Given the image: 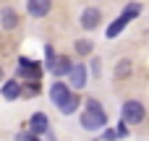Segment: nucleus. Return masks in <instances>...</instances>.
Masks as SVG:
<instances>
[{"label": "nucleus", "mask_w": 149, "mask_h": 141, "mask_svg": "<svg viewBox=\"0 0 149 141\" xmlns=\"http://www.w3.org/2000/svg\"><path fill=\"white\" fill-rule=\"evenodd\" d=\"M0 26L8 29V31L16 29V26H18V13H16L13 8H3V10H0Z\"/></svg>", "instance_id": "f8f14e48"}, {"label": "nucleus", "mask_w": 149, "mask_h": 141, "mask_svg": "<svg viewBox=\"0 0 149 141\" xmlns=\"http://www.w3.org/2000/svg\"><path fill=\"white\" fill-rule=\"evenodd\" d=\"M55 58H58V55H55V50H52V47L47 44V47H45V68H47V71L52 68V63H55Z\"/></svg>", "instance_id": "f3484780"}, {"label": "nucleus", "mask_w": 149, "mask_h": 141, "mask_svg": "<svg viewBox=\"0 0 149 141\" xmlns=\"http://www.w3.org/2000/svg\"><path fill=\"white\" fill-rule=\"evenodd\" d=\"M79 105H81V97H79V94L71 89V92H68V94H65V97H63V99H60L55 107H58L63 115H71V113H76V107H79Z\"/></svg>", "instance_id": "6e6552de"}, {"label": "nucleus", "mask_w": 149, "mask_h": 141, "mask_svg": "<svg viewBox=\"0 0 149 141\" xmlns=\"http://www.w3.org/2000/svg\"><path fill=\"white\" fill-rule=\"evenodd\" d=\"M16 141H39V139H37V133H31V131H26V133L21 131V133H16Z\"/></svg>", "instance_id": "a211bd4d"}, {"label": "nucleus", "mask_w": 149, "mask_h": 141, "mask_svg": "<svg viewBox=\"0 0 149 141\" xmlns=\"http://www.w3.org/2000/svg\"><path fill=\"white\" fill-rule=\"evenodd\" d=\"M0 81H3V68H0Z\"/></svg>", "instance_id": "4be33fe9"}, {"label": "nucleus", "mask_w": 149, "mask_h": 141, "mask_svg": "<svg viewBox=\"0 0 149 141\" xmlns=\"http://www.w3.org/2000/svg\"><path fill=\"white\" fill-rule=\"evenodd\" d=\"M120 115H123V120H126L128 126H141V123H144V118H147V110H144V105H141V102L128 99V102H123Z\"/></svg>", "instance_id": "7ed1b4c3"}, {"label": "nucleus", "mask_w": 149, "mask_h": 141, "mask_svg": "<svg viewBox=\"0 0 149 141\" xmlns=\"http://www.w3.org/2000/svg\"><path fill=\"white\" fill-rule=\"evenodd\" d=\"M73 50H76L81 58H86V55H92V52H94V42H92V39H79V42L73 44Z\"/></svg>", "instance_id": "dca6fc26"}, {"label": "nucleus", "mask_w": 149, "mask_h": 141, "mask_svg": "<svg viewBox=\"0 0 149 141\" xmlns=\"http://www.w3.org/2000/svg\"><path fill=\"white\" fill-rule=\"evenodd\" d=\"M92 73H94V78H100V60L92 63Z\"/></svg>", "instance_id": "412c9836"}, {"label": "nucleus", "mask_w": 149, "mask_h": 141, "mask_svg": "<svg viewBox=\"0 0 149 141\" xmlns=\"http://www.w3.org/2000/svg\"><path fill=\"white\" fill-rule=\"evenodd\" d=\"M52 8V0H26V13L31 18H45Z\"/></svg>", "instance_id": "0eeeda50"}, {"label": "nucleus", "mask_w": 149, "mask_h": 141, "mask_svg": "<svg viewBox=\"0 0 149 141\" xmlns=\"http://www.w3.org/2000/svg\"><path fill=\"white\" fill-rule=\"evenodd\" d=\"M86 78H89V71H86V65L84 63H79V65H71V71H68V86L71 89H84L86 86Z\"/></svg>", "instance_id": "39448f33"}, {"label": "nucleus", "mask_w": 149, "mask_h": 141, "mask_svg": "<svg viewBox=\"0 0 149 141\" xmlns=\"http://www.w3.org/2000/svg\"><path fill=\"white\" fill-rule=\"evenodd\" d=\"M21 94H24L26 99L37 97V94H39V81H37V78H26V81H24V86H21Z\"/></svg>", "instance_id": "4468645a"}, {"label": "nucleus", "mask_w": 149, "mask_h": 141, "mask_svg": "<svg viewBox=\"0 0 149 141\" xmlns=\"http://www.w3.org/2000/svg\"><path fill=\"white\" fill-rule=\"evenodd\" d=\"M107 126V113L102 110V105L97 99H86L84 105V113H81V128L86 131H97V128H105Z\"/></svg>", "instance_id": "f257e3e1"}, {"label": "nucleus", "mask_w": 149, "mask_h": 141, "mask_svg": "<svg viewBox=\"0 0 149 141\" xmlns=\"http://www.w3.org/2000/svg\"><path fill=\"white\" fill-rule=\"evenodd\" d=\"M29 131L37 133V136H45V133L50 131V120H47V115H45V113H34V115L29 118Z\"/></svg>", "instance_id": "1a4fd4ad"}, {"label": "nucleus", "mask_w": 149, "mask_h": 141, "mask_svg": "<svg viewBox=\"0 0 149 141\" xmlns=\"http://www.w3.org/2000/svg\"><path fill=\"white\" fill-rule=\"evenodd\" d=\"M105 141H118V131L115 128H105V136H102Z\"/></svg>", "instance_id": "aec40b11"}, {"label": "nucleus", "mask_w": 149, "mask_h": 141, "mask_svg": "<svg viewBox=\"0 0 149 141\" xmlns=\"http://www.w3.org/2000/svg\"><path fill=\"white\" fill-rule=\"evenodd\" d=\"M68 92H71V86H68L65 81H55V84L50 86V99H52V102L58 105V102H60V99H63V97H65Z\"/></svg>", "instance_id": "ddd939ff"}, {"label": "nucleus", "mask_w": 149, "mask_h": 141, "mask_svg": "<svg viewBox=\"0 0 149 141\" xmlns=\"http://www.w3.org/2000/svg\"><path fill=\"white\" fill-rule=\"evenodd\" d=\"M128 128H131V126H128L126 120H120V126L115 128V131H118V139H126V136H128Z\"/></svg>", "instance_id": "6ab92c4d"}, {"label": "nucleus", "mask_w": 149, "mask_h": 141, "mask_svg": "<svg viewBox=\"0 0 149 141\" xmlns=\"http://www.w3.org/2000/svg\"><path fill=\"white\" fill-rule=\"evenodd\" d=\"M18 76H24V78H42V63H37V60H29V58H21L18 60Z\"/></svg>", "instance_id": "423d86ee"}, {"label": "nucleus", "mask_w": 149, "mask_h": 141, "mask_svg": "<svg viewBox=\"0 0 149 141\" xmlns=\"http://www.w3.org/2000/svg\"><path fill=\"white\" fill-rule=\"evenodd\" d=\"M71 58L68 55H58L55 58V63H52V68H50V73L52 76H68V71H71Z\"/></svg>", "instance_id": "9b49d317"}, {"label": "nucleus", "mask_w": 149, "mask_h": 141, "mask_svg": "<svg viewBox=\"0 0 149 141\" xmlns=\"http://www.w3.org/2000/svg\"><path fill=\"white\" fill-rule=\"evenodd\" d=\"M79 24H81L84 31H94V29L102 24V10H100V8H84Z\"/></svg>", "instance_id": "20e7f679"}, {"label": "nucleus", "mask_w": 149, "mask_h": 141, "mask_svg": "<svg viewBox=\"0 0 149 141\" xmlns=\"http://www.w3.org/2000/svg\"><path fill=\"white\" fill-rule=\"evenodd\" d=\"M139 13H141V5H139V3H128V5L120 10V16H118V18L107 26L105 37H107V39H115V37H118V34H120V31H123V29H126V26H128L136 16H139Z\"/></svg>", "instance_id": "f03ea898"}, {"label": "nucleus", "mask_w": 149, "mask_h": 141, "mask_svg": "<svg viewBox=\"0 0 149 141\" xmlns=\"http://www.w3.org/2000/svg\"><path fill=\"white\" fill-rule=\"evenodd\" d=\"M0 92H3V99H5V102H16V99L21 97V84H18L16 78H10V81H3Z\"/></svg>", "instance_id": "9d476101"}, {"label": "nucleus", "mask_w": 149, "mask_h": 141, "mask_svg": "<svg viewBox=\"0 0 149 141\" xmlns=\"http://www.w3.org/2000/svg\"><path fill=\"white\" fill-rule=\"evenodd\" d=\"M131 71H134V65H131L128 60H120V63L115 65V71H113V76H115L118 81H123V78H128V76H131Z\"/></svg>", "instance_id": "2eb2a0df"}]
</instances>
